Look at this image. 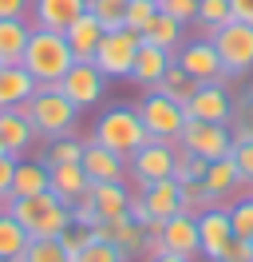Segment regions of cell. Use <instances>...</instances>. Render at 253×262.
Segmentation results:
<instances>
[{"mask_svg":"<svg viewBox=\"0 0 253 262\" xmlns=\"http://www.w3.org/2000/svg\"><path fill=\"white\" fill-rule=\"evenodd\" d=\"M20 112L32 119V127L40 139H60V135H75L79 127V107L60 92V83H36Z\"/></svg>","mask_w":253,"mask_h":262,"instance_id":"1","label":"cell"},{"mask_svg":"<svg viewBox=\"0 0 253 262\" xmlns=\"http://www.w3.org/2000/svg\"><path fill=\"white\" fill-rule=\"evenodd\" d=\"M20 64L28 68V76L36 83H60L67 76V68L75 64V52L67 44L63 32H52V28H40L32 24L28 36V48H24V60Z\"/></svg>","mask_w":253,"mask_h":262,"instance_id":"2","label":"cell"},{"mask_svg":"<svg viewBox=\"0 0 253 262\" xmlns=\"http://www.w3.org/2000/svg\"><path fill=\"white\" fill-rule=\"evenodd\" d=\"M8 211L16 214L20 227L28 230V238H60L63 230L71 227V207H67L60 195H52V191L12 199Z\"/></svg>","mask_w":253,"mask_h":262,"instance_id":"3","label":"cell"},{"mask_svg":"<svg viewBox=\"0 0 253 262\" xmlns=\"http://www.w3.org/2000/svg\"><path fill=\"white\" fill-rule=\"evenodd\" d=\"M91 139H99L103 147H111V151H119V155L131 159L150 135H146V127H142V115H139L135 103H115V107H107V112H99Z\"/></svg>","mask_w":253,"mask_h":262,"instance_id":"4","label":"cell"},{"mask_svg":"<svg viewBox=\"0 0 253 262\" xmlns=\"http://www.w3.org/2000/svg\"><path fill=\"white\" fill-rule=\"evenodd\" d=\"M210 40H214V48H218V56H221V68H225L230 80H241V76L253 72V24L230 20V24L214 28Z\"/></svg>","mask_w":253,"mask_h":262,"instance_id":"5","label":"cell"},{"mask_svg":"<svg viewBox=\"0 0 253 262\" xmlns=\"http://www.w3.org/2000/svg\"><path fill=\"white\" fill-rule=\"evenodd\" d=\"M135 107H139V115H142L146 135L166 139V143H178V139H182V127H186V107H182V103H174L170 96H162L158 88H150V92H142V99Z\"/></svg>","mask_w":253,"mask_h":262,"instance_id":"6","label":"cell"},{"mask_svg":"<svg viewBox=\"0 0 253 262\" xmlns=\"http://www.w3.org/2000/svg\"><path fill=\"white\" fill-rule=\"evenodd\" d=\"M139 48H142L139 32H131V28H111V32H103L99 48H95V68H99L107 80H131V68H135Z\"/></svg>","mask_w":253,"mask_h":262,"instance_id":"7","label":"cell"},{"mask_svg":"<svg viewBox=\"0 0 253 262\" xmlns=\"http://www.w3.org/2000/svg\"><path fill=\"white\" fill-rule=\"evenodd\" d=\"M174 151H178V143H166V139H146L131 159H127V179H135V187H150V183L158 179H170L174 175Z\"/></svg>","mask_w":253,"mask_h":262,"instance_id":"8","label":"cell"},{"mask_svg":"<svg viewBox=\"0 0 253 262\" xmlns=\"http://www.w3.org/2000/svg\"><path fill=\"white\" fill-rule=\"evenodd\" d=\"M190 155H198L206 163H214V159H225L230 151H234V131L230 123H210V119H186V127H182V139H178Z\"/></svg>","mask_w":253,"mask_h":262,"instance_id":"9","label":"cell"},{"mask_svg":"<svg viewBox=\"0 0 253 262\" xmlns=\"http://www.w3.org/2000/svg\"><path fill=\"white\" fill-rule=\"evenodd\" d=\"M174 64L182 68V72H190V80H198V83H225V80H230L210 36L182 40V48L174 52Z\"/></svg>","mask_w":253,"mask_h":262,"instance_id":"10","label":"cell"},{"mask_svg":"<svg viewBox=\"0 0 253 262\" xmlns=\"http://www.w3.org/2000/svg\"><path fill=\"white\" fill-rule=\"evenodd\" d=\"M60 92L75 103L79 112H87V107H99V103H103V96H107V76L95 68V60H75V64L67 68V76L60 80Z\"/></svg>","mask_w":253,"mask_h":262,"instance_id":"11","label":"cell"},{"mask_svg":"<svg viewBox=\"0 0 253 262\" xmlns=\"http://www.w3.org/2000/svg\"><path fill=\"white\" fill-rule=\"evenodd\" d=\"M198 238H202V258L225 262L230 246H234V227H230V211L225 207H206L198 214Z\"/></svg>","mask_w":253,"mask_h":262,"instance_id":"12","label":"cell"},{"mask_svg":"<svg viewBox=\"0 0 253 262\" xmlns=\"http://www.w3.org/2000/svg\"><path fill=\"white\" fill-rule=\"evenodd\" d=\"M162 250H170L178 258H198L202 254V238H198V214L178 211L162 223Z\"/></svg>","mask_w":253,"mask_h":262,"instance_id":"13","label":"cell"},{"mask_svg":"<svg viewBox=\"0 0 253 262\" xmlns=\"http://www.w3.org/2000/svg\"><path fill=\"white\" fill-rule=\"evenodd\" d=\"M91 238H107V243H115L119 250H123V258H146V230L131 219V214H123V219H103L99 227L91 230Z\"/></svg>","mask_w":253,"mask_h":262,"instance_id":"14","label":"cell"},{"mask_svg":"<svg viewBox=\"0 0 253 262\" xmlns=\"http://www.w3.org/2000/svg\"><path fill=\"white\" fill-rule=\"evenodd\" d=\"M234 115V96L225 83H198V92L186 103V119H210V123H230Z\"/></svg>","mask_w":253,"mask_h":262,"instance_id":"15","label":"cell"},{"mask_svg":"<svg viewBox=\"0 0 253 262\" xmlns=\"http://www.w3.org/2000/svg\"><path fill=\"white\" fill-rule=\"evenodd\" d=\"M79 167L87 171V179H91V183H127V155L103 147L99 139H87Z\"/></svg>","mask_w":253,"mask_h":262,"instance_id":"16","label":"cell"},{"mask_svg":"<svg viewBox=\"0 0 253 262\" xmlns=\"http://www.w3.org/2000/svg\"><path fill=\"white\" fill-rule=\"evenodd\" d=\"M206 191H210V199H214V207H230L241 191H245V179H241V171H237V163L225 155V159H214V163L206 167Z\"/></svg>","mask_w":253,"mask_h":262,"instance_id":"17","label":"cell"},{"mask_svg":"<svg viewBox=\"0 0 253 262\" xmlns=\"http://www.w3.org/2000/svg\"><path fill=\"white\" fill-rule=\"evenodd\" d=\"M170 64H174V52H166V48H158V44H146V40H142L139 56H135V68H131V83H139L142 92H150V88L162 83V76L170 72Z\"/></svg>","mask_w":253,"mask_h":262,"instance_id":"18","label":"cell"},{"mask_svg":"<svg viewBox=\"0 0 253 262\" xmlns=\"http://www.w3.org/2000/svg\"><path fill=\"white\" fill-rule=\"evenodd\" d=\"M87 12V0H32V24L40 28H52V32H63L71 28L79 16Z\"/></svg>","mask_w":253,"mask_h":262,"instance_id":"19","label":"cell"},{"mask_svg":"<svg viewBox=\"0 0 253 262\" xmlns=\"http://www.w3.org/2000/svg\"><path fill=\"white\" fill-rule=\"evenodd\" d=\"M32 143H36V127H32L28 115L20 107H0V151L20 159Z\"/></svg>","mask_w":253,"mask_h":262,"instance_id":"20","label":"cell"},{"mask_svg":"<svg viewBox=\"0 0 253 262\" xmlns=\"http://www.w3.org/2000/svg\"><path fill=\"white\" fill-rule=\"evenodd\" d=\"M47 191L60 195L67 207H75L83 195H91V179L79 163H60V167H47Z\"/></svg>","mask_w":253,"mask_h":262,"instance_id":"21","label":"cell"},{"mask_svg":"<svg viewBox=\"0 0 253 262\" xmlns=\"http://www.w3.org/2000/svg\"><path fill=\"white\" fill-rule=\"evenodd\" d=\"M139 199H142V207L155 214L158 223H166L170 214L182 211V183L174 179V175L170 179H158V183H150V187H142Z\"/></svg>","mask_w":253,"mask_h":262,"instance_id":"22","label":"cell"},{"mask_svg":"<svg viewBox=\"0 0 253 262\" xmlns=\"http://www.w3.org/2000/svg\"><path fill=\"white\" fill-rule=\"evenodd\" d=\"M36 92V80L24 64H0V107H20Z\"/></svg>","mask_w":253,"mask_h":262,"instance_id":"23","label":"cell"},{"mask_svg":"<svg viewBox=\"0 0 253 262\" xmlns=\"http://www.w3.org/2000/svg\"><path fill=\"white\" fill-rule=\"evenodd\" d=\"M28 36H32L28 16L0 20V64H20V60H24V48H28Z\"/></svg>","mask_w":253,"mask_h":262,"instance_id":"24","label":"cell"},{"mask_svg":"<svg viewBox=\"0 0 253 262\" xmlns=\"http://www.w3.org/2000/svg\"><path fill=\"white\" fill-rule=\"evenodd\" d=\"M91 199H95V211L99 219H123L131 214V191L127 183H91Z\"/></svg>","mask_w":253,"mask_h":262,"instance_id":"25","label":"cell"},{"mask_svg":"<svg viewBox=\"0 0 253 262\" xmlns=\"http://www.w3.org/2000/svg\"><path fill=\"white\" fill-rule=\"evenodd\" d=\"M63 36H67L71 52H75V60H95V48H99V40H103V24H99L91 12H83L71 28H63Z\"/></svg>","mask_w":253,"mask_h":262,"instance_id":"26","label":"cell"},{"mask_svg":"<svg viewBox=\"0 0 253 262\" xmlns=\"http://www.w3.org/2000/svg\"><path fill=\"white\" fill-rule=\"evenodd\" d=\"M47 191V163L44 159H16V179H12V199L24 195H40Z\"/></svg>","mask_w":253,"mask_h":262,"instance_id":"27","label":"cell"},{"mask_svg":"<svg viewBox=\"0 0 253 262\" xmlns=\"http://www.w3.org/2000/svg\"><path fill=\"white\" fill-rule=\"evenodd\" d=\"M142 40H146V44H158V48H166V52H178L182 40H186V24L174 20V16H166V12H158L155 24L142 32Z\"/></svg>","mask_w":253,"mask_h":262,"instance_id":"28","label":"cell"},{"mask_svg":"<svg viewBox=\"0 0 253 262\" xmlns=\"http://www.w3.org/2000/svg\"><path fill=\"white\" fill-rule=\"evenodd\" d=\"M28 230L16 223V214L12 211H0V258L4 262H12L16 254H24L28 250Z\"/></svg>","mask_w":253,"mask_h":262,"instance_id":"29","label":"cell"},{"mask_svg":"<svg viewBox=\"0 0 253 262\" xmlns=\"http://www.w3.org/2000/svg\"><path fill=\"white\" fill-rule=\"evenodd\" d=\"M83 147H87V139H75V135H60V139H47L44 147V159L47 167H60V163H79L83 159Z\"/></svg>","mask_w":253,"mask_h":262,"instance_id":"30","label":"cell"},{"mask_svg":"<svg viewBox=\"0 0 253 262\" xmlns=\"http://www.w3.org/2000/svg\"><path fill=\"white\" fill-rule=\"evenodd\" d=\"M158 92H162V96H170L174 103H182V107H186L190 96L198 92V80H190V72H182L178 64H170V72H166V76H162V83H158Z\"/></svg>","mask_w":253,"mask_h":262,"instance_id":"31","label":"cell"},{"mask_svg":"<svg viewBox=\"0 0 253 262\" xmlns=\"http://www.w3.org/2000/svg\"><path fill=\"white\" fill-rule=\"evenodd\" d=\"M234 20V8H230V0H198V28H202V36H210L214 28H221V24H230Z\"/></svg>","mask_w":253,"mask_h":262,"instance_id":"32","label":"cell"},{"mask_svg":"<svg viewBox=\"0 0 253 262\" xmlns=\"http://www.w3.org/2000/svg\"><path fill=\"white\" fill-rule=\"evenodd\" d=\"M127 4L131 0H87V12L103 24V32H111V28H127Z\"/></svg>","mask_w":253,"mask_h":262,"instance_id":"33","label":"cell"},{"mask_svg":"<svg viewBox=\"0 0 253 262\" xmlns=\"http://www.w3.org/2000/svg\"><path fill=\"white\" fill-rule=\"evenodd\" d=\"M12 262H71L67 250H63L60 238H32L24 254H16Z\"/></svg>","mask_w":253,"mask_h":262,"instance_id":"34","label":"cell"},{"mask_svg":"<svg viewBox=\"0 0 253 262\" xmlns=\"http://www.w3.org/2000/svg\"><path fill=\"white\" fill-rule=\"evenodd\" d=\"M225 211H230V227H234V238H249V243H253V195L234 199Z\"/></svg>","mask_w":253,"mask_h":262,"instance_id":"35","label":"cell"},{"mask_svg":"<svg viewBox=\"0 0 253 262\" xmlns=\"http://www.w3.org/2000/svg\"><path fill=\"white\" fill-rule=\"evenodd\" d=\"M206 159H198V155H190L182 143H178V151H174V179L178 183H198L206 175Z\"/></svg>","mask_w":253,"mask_h":262,"instance_id":"36","label":"cell"},{"mask_svg":"<svg viewBox=\"0 0 253 262\" xmlns=\"http://www.w3.org/2000/svg\"><path fill=\"white\" fill-rule=\"evenodd\" d=\"M71 262H127V258H123V250H119L115 243H107V238H91L79 254H71Z\"/></svg>","mask_w":253,"mask_h":262,"instance_id":"37","label":"cell"},{"mask_svg":"<svg viewBox=\"0 0 253 262\" xmlns=\"http://www.w3.org/2000/svg\"><path fill=\"white\" fill-rule=\"evenodd\" d=\"M155 16H158V0H131L127 4V28L139 36L155 24Z\"/></svg>","mask_w":253,"mask_h":262,"instance_id":"38","label":"cell"},{"mask_svg":"<svg viewBox=\"0 0 253 262\" xmlns=\"http://www.w3.org/2000/svg\"><path fill=\"white\" fill-rule=\"evenodd\" d=\"M230 131H234V139H253V96H245V99H234Z\"/></svg>","mask_w":253,"mask_h":262,"instance_id":"39","label":"cell"},{"mask_svg":"<svg viewBox=\"0 0 253 262\" xmlns=\"http://www.w3.org/2000/svg\"><path fill=\"white\" fill-rule=\"evenodd\" d=\"M206 207H214V199H210V191H206V183H182V211L190 214H202Z\"/></svg>","mask_w":253,"mask_h":262,"instance_id":"40","label":"cell"},{"mask_svg":"<svg viewBox=\"0 0 253 262\" xmlns=\"http://www.w3.org/2000/svg\"><path fill=\"white\" fill-rule=\"evenodd\" d=\"M230 159L237 163V171H241L245 187H253V139H234V151H230Z\"/></svg>","mask_w":253,"mask_h":262,"instance_id":"41","label":"cell"},{"mask_svg":"<svg viewBox=\"0 0 253 262\" xmlns=\"http://www.w3.org/2000/svg\"><path fill=\"white\" fill-rule=\"evenodd\" d=\"M158 12L182 20V24H194L198 20V0H158Z\"/></svg>","mask_w":253,"mask_h":262,"instance_id":"42","label":"cell"},{"mask_svg":"<svg viewBox=\"0 0 253 262\" xmlns=\"http://www.w3.org/2000/svg\"><path fill=\"white\" fill-rule=\"evenodd\" d=\"M12 179H16V155L0 151V207H4V211H8V203H12Z\"/></svg>","mask_w":253,"mask_h":262,"instance_id":"43","label":"cell"},{"mask_svg":"<svg viewBox=\"0 0 253 262\" xmlns=\"http://www.w3.org/2000/svg\"><path fill=\"white\" fill-rule=\"evenodd\" d=\"M71 223H75V227H87V230H95L99 223H103V219H99V211H95V199H91V195H83L75 207H71Z\"/></svg>","mask_w":253,"mask_h":262,"instance_id":"44","label":"cell"},{"mask_svg":"<svg viewBox=\"0 0 253 262\" xmlns=\"http://www.w3.org/2000/svg\"><path fill=\"white\" fill-rule=\"evenodd\" d=\"M60 243H63V250H67V258H71V254H79L83 246L91 243V230H87V227H75V223H71V227L60 234Z\"/></svg>","mask_w":253,"mask_h":262,"instance_id":"45","label":"cell"},{"mask_svg":"<svg viewBox=\"0 0 253 262\" xmlns=\"http://www.w3.org/2000/svg\"><path fill=\"white\" fill-rule=\"evenodd\" d=\"M12 16H32V0H0V20Z\"/></svg>","mask_w":253,"mask_h":262,"instance_id":"46","label":"cell"},{"mask_svg":"<svg viewBox=\"0 0 253 262\" xmlns=\"http://www.w3.org/2000/svg\"><path fill=\"white\" fill-rule=\"evenodd\" d=\"M225 262H253V243H249V238H234Z\"/></svg>","mask_w":253,"mask_h":262,"instance_id":"47","label":"cell"},{"mask_svg":"<svg viewBox=\"0 0 253 262\" xmlns=\"http://www.w3.org/2000/svg\"><path fill=\"white\" fill-rule=\"evenodd\" d=\"M230 8H234V20L253 24V0H230Z\"/></svg>","mask_w":253,"mask_h":262,"instance_id":"48","label":"cell"},{"mask_svg":"<svg viewBox=\"0 0 253 262\" xmlns=\"http://www.w3.org/2000/svg\"><path fill=\"white\" fill-rule=\"evenodd\" d=\"M146 262H190V258H178V254H170V250H158V254H150Z\"/></svg>","mask_w":253,"mask_h":262,"instance_id":"49","label":"cell"},{"mask_svg":"<svg viewBox=\"0 0 253 262\" xmlns=\"http://www.w3.org/2000/svg\"><path fill=\"white\" fill-rule=\"evenodd\" d=\"M249 195H253V187H249Z\"/></svg>","mask_w":253,"mask_h":262,"instance_id":"50","label":"cell"},{"mask_svg":"<svg viewBox=\"0 0 253 262\" xmlns=\"http://www.w3.org/2000/svg\"><path fill=\"white\" fill-rule=\"evenodd\" d=\"M0 211H4V207H0Z\"/></svg>","mask_w":253,"mask_h":262,"instance_id":"51","label":"cell"},{"mask_svg":"<svg viewBox=\"0 0 253 262\" xmlns=\"http://www.w3.org/2000/svg\"><path fill=\"white\" fill-rule=\"evenodd\" d=\"M0 262H4V258H0Z\"/></svg>","mask_w":253,"mask_h":262,"instance_id":"52","label":"cell"}]
</instances>
